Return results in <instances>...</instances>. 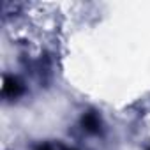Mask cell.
<instances>
[{
    "label": "cell",
    "mask_w": 150,
    "mask_h": 150,
    "mask_svg": "<svg viewBox=\"0 0 150 150\" xmlns=\"http://www.w3.org/2000/svg\"><path fill=\"white\" fill-rule=\"evenodd\" d=\"M21 85L18 80H14L13 76H6L4 78V85H2V94L6 99H14L21 94Z\"/></svg>",
    "instance_id": "cell-1"
},
{
    "label": "cell",
    "mask_w": 150,
    "mask_h": 150,
    "mask_svg": "<svg viewBox=\"0 0 150 150\" xmlns=\"http://www.w3.org/2000/svg\"><path fill=\"white\" fill-rule=\"evenodd\" d=\"M97 117L94 115V113H88L87 117H83V125L88 129V131H96L97 129Z\"/></svg>",
    "instance_id": "cell-2"
},
{
    "label": "cell",
    "mask_w": 150,
    "mask_h": 150,
    "mask_svg": "<svg viewBox=\"0 0 150 150\" xmlns=\"http://www.w3.org/2000/svg\"><path fill=\"white\" fill-rule=\"evenodd\" d=\"M37 150H53V148H51L50 145H42V146H39Z\"/></svg>",
    "instance_id": "cell-3"
}]
</instances>
